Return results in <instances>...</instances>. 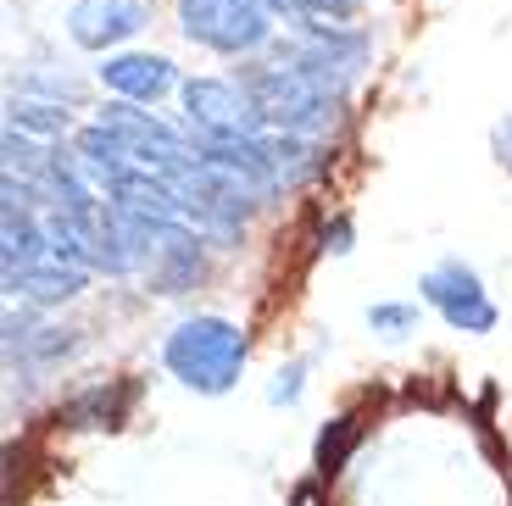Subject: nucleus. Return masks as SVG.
<instances>
[{
	"mask_svg": "<svg viewBox=\"0 0 512 506\" xmlns=\"http://www.w3.org/2000/svg\"><path fill=\"white\" fill-rule=\"evenodd\" d=\"M251 362V334L223 312L179 317L162 340V367L195 395H229Z\"/></svg>",
	"mask_w": 512,
	"mask_h": 506,
	"instance_id": "f257e3e1",
	"label": "nucleus"
},
{
	"mask_svg": "<svg viewBox=\"0 0 512 506\" xmlns=\"http://www.w3.org/2000/svg\"><path fill=\"white\" fill-rule=\"evenodd\" d=\"M256 95V112L262 123L279 128V134H307V140H323L334 123H340V106L346 95H334L323 78H312L301 62H268V67H245L240 78Z\"/></svg>",
	"mask_w": 512,
	"mask_h": 506,
	"instance_id": "f03ea898",
	"label": "nucleus"
},
{
	"mask_svg": "<svg viewBox=\"0 0 512 506\" xmlns=\"http://www.w3.org/2000/svg\"><path fill=\"white\" fill-rule=\"evenodd\" d=\"M279 17L268 0H179V34L218 56H256L273 45Z\"/></svg>",
	"mask_w": 512,
	"mask_h": 506,
	"instance_id": "7ed1b4c3",
	"label": "nucleus"
},
{
	"mask_svg": "<svg viewBox=\"0 0 512 506\" xmlns=\"http://www.w3.org/2000/svg\"><path fill=\"white\" fill-rule=\"evenodd\" d=\"M179 101H184V123L195 128V145L251 140V134L268 128L262 112H256V95L234 78H184Z\"/></svg>",
	"mask_w": 512,
	"mask_h": 506,
	"instance_id": "20e7f679",
	"label": "nucleus"
},
{
	"mask_svg": "<svg viewBox=\"0 0 512 506\" xmlns=\"http://www.w3.org/2000/svg\"><path fill=\"white\" fill-rule=\"evenodd\" d=\"M418 301L435 306V312L446 317V329H457V334H496V323H501L485 279H479L462 256H446V262H435L429 273H423Z\"/></svg>",
	"mask_w": 512,
	"mask_h": 506,
	"instance_id": "39448f33",
	"label": "nucleus"
},
{
	"mask_svg": "<svg viewBox=\"0 0 512 506\" xmlns=\"http://www.w3.org/2000/svg\"><path fill=\"white\" fill-rule=\"evenodd\" d=\"M145 23H151V6L145 0H73L67 6V34H73V45L78 51H95V56H112Z\"/></svg>",
	"mask_w": 512,
	"mask_h": 506,
	"instance_id": "423d86ee",
	"label": "nucleus"
},
{
	"mask_svg": "<svg viewBox=\"0 0 512 506\" xmlns=\"http://www.w3.org/2000/svg\"><path fill=\"white\" fill-rule=\"evenodd\" d=\"M101 84L112 89V95H123V101L156 106V101H167L173 89H184V78H179V67L156 51H112L101 62Z\"/></svg>",
	"mask_w": 512,
	"mask_h": 506,
	"instance_id": "0eeeda50",
	"label": "nucleus"
},
{
	"mask_svg": "<svg viewBox=\"0 0 512 506\" xmlns=\"http://www.w3.org/2000/svg\"><path fill=\"white\" fill-rule=\"evenodd\" d=\"M90 273L95 267H73V262L45 256V262L23 267V273H6V290H12L17 301H28V306H62V301H73V295H84Z\"/></svg>",
	"mask_w": 512,
	"mask_h": 506,
	"instance_id": "6e6552de",
	"label": "nucleus"
},
{
	"mask_svg": "<svg viewBox=\"0 0 512 506\" xmlns=\"http://www.w3.org/2000/svg\"><path fill=\"white\" fill-rule=\"evenodd\" d=\"M128 406H134V384H90L62 406V418L73 429H123Z\"/></svg>",
	"mask_w": 512,
	"mask_h": 506,
	"instance_id": "1a4fd4ad",
	"label": "nucleus"
},
{
	"mask_svg": "<svg viewBox=\"0 0 512 506\" xmlns=\"http://www.w3.org/2000/svg\"><path fill=\"white\" fill-rule=\"evenodd\" d=\"M6 123L23 128V134H39V140H73L78 128L73 117L62 112V101H45V95H12V106H6Z\"/></svg>",
	"mask_w": 512,
	"mask_h": 506,
	"instance_id": "9d476101",
	"label": "nucleus"
},
{
	"mask_svg": "<svg viewBox=\"0 0 512 506\" xmlns=\"http://www.w3.org/2000/svg\"><path fill=\"white\" fill-rule=\"evenodd\" d=\"M268 12L279 17L284 28H301V23H351L362 12V0H268Z\"/></svg>",
	"mask_w": 512,
	"mask_h": 506,
	"instance_id": "9b49d317",
	"label": "nucleus"
},
{
	"mask_svg": "<svg viewBox=\"0 0 512 506\" xmlns=\"http://www.w3.org/2000/svg\"><path fill=\"white\" fill-rule=\"evenodd\" d=\"M362 440V423L351 418V412H340V418H329L318 429V473L323 479H334V473L346 468V456H351V445Z\"/></svg>",
	"mask_w": 512,
	"mask_h": 506,
	"instance_id": "f8f14e48",
	"label": "nucleus"
},
{
	"mask_svg": "<svg viewBox=\"0 0 512 506\" xmlns=\"http://www.w3.org/2000/svg\"><path fill=\"white\" fill-rule=\"evenodd\" d=\"M0 151H6V173H12V178H45V173H51V156H56V151L39 145V134H23V128H12V123H6Z\"/></svg>",
	"mask_w": 512,
	"mask_h": 506,
	"instance_id": "ddd939ff",
	"label": "nucleus"
},
{
	"mask_svg": "<svg viewBox=\"0 0 512 506\" xmlns=\"http://www.w3.org/2000/svg\"><path fill=\"white\" fill-rule=\"evenodd\" d=\"M423 323V306L418 301H373L368 306V329L379 340H412Z\"/></svg>",
	"mask_w": 512,
	"mask_h": 506,
	"instance_id": "4468645a",
	"label": "nucleus"
},
{
	"mask_svg": "<svg viewBox=\"0 0 512 506\" xmlns=\"http://www.w3.org/2000/svg\"><path fill=\"white\" fill-rule=\"evenodd\" d=\"M23 351L34 356V362L51 367V362H62V356H73V351H78V329H34Z\"/></svg>",
	"mask_w": 512,
	"mask_h": 506,
	"instance_id": "2eb2a0df",
	"label": "nucleus"
},
{
	"mask_svg": "<svg viewBox=\"0 0 512 506\" xmlns=\"http://www.w3.org/2000/svg\"><path fill=\"white\" fill-rule=\"evenodd\" d=\"M318 251L323 256H351V251H357V228H351L346 212H334L329 223L318 228Z\"/></svg>",
	"mask_w": 512,
	"mask_h": 506,
	"instance_id": "dca6fc26",
	"label": "nucleus"
},
{
	"mask_svg": "<svg viewBox=\"0 0 512 506\" xmlns=\"http://www.w3.org/2000/svg\"><path fill=\"white\" fill-rule=\"evenodd\" d=\"M301 390H307V362H284L279 373H273V384H268V401L273 406H295Z\"/></svg>",
	"mask_w": 512,
	"mask_h": 506,
	"instance_id": "f3484780",
	"label": "nucleus"
},
{
	"mask_svg": "<svg viewBox=\"0 0 512 506\" xmlns=\"http://www.w3.org/2000/svg\"><path fill=\"white\" fill-rule=\"evenodd\" d=\"M490 151H496V162H501V167H512V112L501 117L496 128H490Z\"/></svg>",
	"mask_w": 512,
	"mask_h": 506,
	"instance_id": "a211bd4d",
	"label": "nucleus"
},
{
	"mask_svg": "<svg viewBox=\"0 0 512 506\" xmlns=\"http://www.w3.org/2000/svg\"><path fill=\"white\" fill-rule=\"evenodd\" d=\"M290 506H318V490H312V484H301V490L290 495Z\"/></svg>",
	"mask_w": 512,
	"mask_h": 506,
	"instance_id": "6ab92c4d",
	"label": "nucleus"
}]
</instances>
